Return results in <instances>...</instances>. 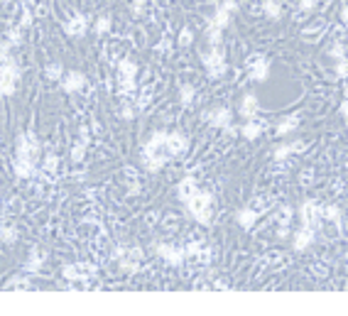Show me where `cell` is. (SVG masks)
Instances as JSON below:
<instances>
[{"label":"cell","mask_w":348,"mask_h":316,"mask_svg":"<svg viewBox=\"0 0 348 316\" xmlns=\"http://www.w3.org/2000/svg\"><path fill=\"white\" fill-rule=\"evenodd\" d=\"M211 206H213V194L211 191H196L192 198L184 201V208L187 213L199 223V226H211L213 223V216H211Z\"/></svg>","instance_id":"6da1fadb"},{"label":"cell","mask_w":348,"mask_h":316,"mask_svg":"<svg viewBox=\"0 0 348 316\" xmlns=\"http://www.w3.org/2000/svg\"><path fill=\"white\" fill-rule=\"evenodd\" d=\"M201 64L209 74V79H223L226 71H228V64H226V54L221 47H211L209 52L201 54Z\"/></svg>","instance_id":"7a4b0ae2"},{"label":"cell","mask_w":348,"mask_h":316,"mask_svg":"<svg viewBox=\"0 0 348 316\" xmlns=\"http://www.w3.org/2000/svg\"><path fill=\"white\" fill-rule=\"evenodd\" d=\"M299 221H302L304 226H311V228L319 231V226H321V221H324V206H321L319 201H314V198L302 201V206H299Z\"/></svg>","instance_id":"3957f363"},{"label":"cell","mask_w":348,"mask_h":316,"mask_svg":"<svg viewBox=\"0 0 348 316\" xmlns=\"http://www.w3.org/2000/svg\"><path fill=\"white\" fill-rule=\"evenodd\" d=\"M204 120H206L211 127L228 130V127L233 125V113H231V108H228V106H216V108L204 111Z\"/></svg>","instance_id":"277c9868"},{"label":"cell","mask_w":348,"mask_h":316,"mask_svg":"<svg viewBox=\"0 0 348 316\" xmlns=\"http://www.w3.org/2000/svg\"><path fill=\"white\" fill-rule=\"evenodd\" d=\"M39 152H42V142H39L32 132L17 135V157H30V159L37 162Z\"/></svg>","instance_id":"5b68a950"},{"label":"cell","mask_w":348,"mask_h":316,"mask_svg":"<svg viewBox=\"0 0 348 316\" xmlns=\"http://www.w3.org/2000/svg\"><path fill=\"white\" fill-rule=\"evenodd\" d=\"M314 240H316V228L302 223V226L292 233V250H294V253H304V250H309V248L314 245Z\"/></svg>","instance_id":"8992f818"},{"label":"cell","mask_w":348,"mask_h":316,"mask_svg":"<svg viewBox=\"0 0 348 316\" xmlns=\"http://www.w3.org/2000/svg\"><path fill=\"white\" fill-rule=\"evenodd\" d=\"M157 255H159L169 267H182L184 260H187L184 245H172V243H159V245H157Z\"/></svg>","instance_id":"52a82bcc"},{"label":"cell","mask_w":348,"mask_h":316,"mask_svg":"<svg viewBox=\"0 0 348 316\" xmlns=\"http://www.w3.org/2000/svg\"><path fill=\"white\" fill-rule=\"evenodd\" d=\"M93 272H96V267L88 265V262H76V265H64L62 267V275L69 282H86V279L93 277Z\"/></svg>","instance_id":"ba28073f"},{"label":"cell","mask_w":348,"mask_h":316,"mask_svg":"<svg viewBox=\"0 0 348 316\" xmlns=\"http://www.w3.org/2000/svg\"><path fill=\"white\" fill-rule=\"evenodd\" d=\"M304 150H307V145H304L302 140L279 142L277 147L272 150V159H275V162H287L289 157H294V155H299V152H304Z\"/></svg>","instance_id":"9c48e42d"},{"label":"cell","mask_w":348,"mask_h":316,"mask_svg":"<svg viewBox=\"0 0 348 316\" xmlns=\"http://www.w3.org/2000/svg\"><path fill=\"white\" fill-rule=\"evenodd\" d=\"M164 150H167L169 157H182V155L189 150V137H187L184 132H167Z\"/></svg>","instance_id":"30bf717a"},{"label":"cell","mask_w":348,"mask_h":316,"mask_svg":"<svg viewBox=\"0 0 348 316\" xmlns=\"http://www.w3.org/2000/svg\"><path fill=\"white\" fill-rule=\"evenodd\" d=\"M142 157H140V162H142V167L147 169V172H159V169H164V164L172 159L169 155H167V150H162V152H140Z\"/></svg>","instance_id":"8fae6325"},{"label":"cell","mask_w":348,"mask_h":316,"mask_svg":"<svg viewBox=\"0 0 348 316\" xmlns=\"http://www.w3.org/2000/svg\"><path fill=\"white\" fill-rule=\"evenodd\" d=\"M64 32H67L69 37L81 40V37L88 32V17H86L83 12H76V15H71L69 20L64 22Z\"/></svg>","instance_id":"7c38bea8"},{"label":"cell","mask_w":348,"mask_h":316,"mask_svg":"<svg viewBox=\"0 0 348 316\" xmlns=\"http://www.w3.org/2000/svg\"><path fill=\"white\" fill-rule=\"evenodd\" d=\"M86 86V76L81 74V71H67L64 76H62V91L64 93H78L81 88Z\"/></svg>","instance_id":"4fadbf2b"},{"label":"cell","mask_w":348,"mask_h":316,"mask_svg":"<svg viewBox=\"0 0 348 316\" xmlns=\"http://www.w3.org/2000/svg\"><path fill=\"white\" fill-rule=\"evenodd\" d=\"M238 113H240L245 120L258 118V113H260V101H258V96H255V93H245V96L240 98V103H238Z\"/></svg>","instance_id":"5bb4252c"},{"label":"cell","mask_w":348,"mask_h":316,"mask_svg":"<svg viewBox=\"0 0 348 316\" xmlns=\"http://www.w3.org/2000/svg\"><path fill=\"white\" fill-rule=\"evenodd\" d=\"M265 130H268V123H265L263 118H250V120H245L243 125L238 127V132H240L245 140H258Z\"/></svg>","instance_id":"9a60e30c"},{"label":"cell","mask_w":348,"mask_h":316,"mask_svg":"<svg viewBox=\"0 0 348 316\" xmlns=\"http://www.w3.org/2000/svg\"><path fill=\"white\" fill-rule=\"evenodd\" d=\"M12 167H15V174L20 179H32L37 174V162L30 159V157H15V164Z\"/></svg>","instance_id":"2e32d148"},{"label":"cell","mask_w":348,"mask_h":316,"mask_svg":"<svg viewBox=\"0 0 348 316\" xmlns=\"http://www.w3.org/2000/svg\"><path fill=\"white\" fill-rule=\"evenodd\" d=\"M324 221L331 223L336 233H344V211L336 203H326L324 206Z\"/></svg>","instance_id":"e0dca14e"},{"label":"cell","mask_w":348,"mask_h":316,"mask_svg":"<svg viewBox=\"0 0 348 316\" xmlns=\"http://www.w3.org/2000/svg\"><path fill=\"white\" fill-rule=\"evenodd\" d=\"M299 123H302V116H299V113L284 116L277 123V127H275V135H277V137H287V135H292V132L299 127Z\"/></svg>","instance_id":"ac0fdd59"},{"label":"cell","mask_w":348,"mask_h":316,"mask_svg":"<svg viewBox=\"0 0 348 316\" xmlns=\"http://www.w3.org/2000/svg\"><path fill=\"white\" fill-rule=\"evenodd\" d=\"M235 223H238L243 231H253V226L258 223V208H253V206L240 208V211L235 213Z\"/></svg>","instance_id":"d6986e66"},{"label":"cell","mask_w":348,"mask_h":316,"mask_svg":"<svg viewBox=\"0 0 348 316\" xmlns=\"http://www.w3.org/2000/svg\"><path fill=\"white\" fill-rule=\"evenodd\" d=\"M167 142V130H155L150 135V140L142 145V152H162Z\"/></svg>","instance_id":"ffe728a7"},{"label":"cell","mask_w":348,"mask_h":316,"mask_svg":"<svg viewBox=\"0 0 348 316\" xmlns=\"http://www.w3.org/2000/svg\"><path fill=\"white\" fill-rule=\"evenodd\" d=\"M268 76H270V59H263L260 64H255V66L248 69V79L255 81V83H265Z\"/></svg>","instance_id":"44dd1931"},{"label":"cell","mask_w":348,"mask_h":316,"mask_svg":"<svg viewBox=\"0 0 348 316\" xmlns=\"http://www.w3.org/2000/svg\"><path fill=\"white\" fill-rule=\"evenodd\" d=\"M196 191H199V187H196V179H194V177H184V179L177 184V198L184 203V201H187V198H192Z\"/></svg>","instance_id":"7402d4cb"},{"label":"cell","mask_w":348,"mask_h":316,"mask_svg":"<svg viewBox=\"0 0 348 316\" xmlns=\"http://www.w3.org/2000/svg\"><path fill=\"white\" fill-rule=\"evenodd\" d=\"M44 260H47V255L42 253V250H37V248H35V250L30 253V257L25 260V267H22V270H25L27 275H37V272L42 270Z\"/></svg>","instance_id":"603a6c76"},{"label":"cell","mask_w":348,"mask_h":316,"mask_svg":"<svg viewBox=\"0 0 348 316\" xmlns=\"http://www.w3.org/2000/svg\"><path fill=\"white\" fill-rule=\"evenodd\" d=\"M231 17H233V12H228L223 5H218V7L213 10V15H211L209 25L211 27H218V30H226V27L231 25Z\"/></svg>","instance_id":"cb8c5ba5"},{"label":"cell","mask_w":348,"mask_h":316,"mask_svg":"<svg viewBox=\"0 0 348 316\" xmlns=\"http://www.w3.org/2000/svg\"><path fill=\"white\" fill-rule=\"evenodd\" d=\"M179 103L184 108H194V103H196V88H194V83H182L179 86Z\"/></svg>","instance_id":"d4e9b609"},{"label":"cell","mask_w":348,"mask_h":316,"mask_svg":"<svg viewBox=\"0 0 348 316\" xmlns=\"http://www.w3.org/2000/svg\"><path fill=\"white\" fill-rule=\"evenodd\" d=\"M263 15L268 17V20H282V2L279 0H263Z\"/></svg>","instance_id":"484cf974"},{"label":"cell","mask_w":348,"mask_h":316,"mask_svg":"<svg viewBox=\"0 0 348 316\" xmlns=\"http://www.w3.org/2000/svg\"><path fill=\"white\" fill-rule=\"evenodd\" d=\"M138 76V64L133 59H120L118 62V79H135Z\"/></svg>","instance_id":"4316f807"},{"label":"cell","mask_w":348,"mask_h":316,"mask_svg":"<svg viewBox=\"0 0 348 316\" xmlns=\"http://www.w3.org/2000/svg\"><path fill=\"white\" fill-rule=\"evenodd\" d=\"M42 172H47V174H57V169H59V157L54 155V152H47L44 157H42V167H39Z\"/></svg>","instance_id":"83f0119b"},{"label":"cell","mask_w":348,"mask_h":316,"mask_svg":"<svg viewBox=\"0 0 348 316\" xmlns=\"http://www.w3.org/2000/svg\"><path fill=\"white\" fill-rule=\"evenodd\" d=\"M64 74H67V71H64L62 62H49L47 66H44V76H47L49 81H62Z\"/></svg>","instance_id":"f1b7e54d"},{"label":"cell","mask_w":348,"mask_h":316,"mask_svg":"<svg viewBox=\"0 0 348 316\" xmlns=\"http://www.w3.org/2000/svg\"><path fill=\"white\" fill-rule=\"evenodd\" d=\"M346 52H348V44L341 42V40H336V42L326 49V54H329L331 59H336V62H339V59H346Z\"/></svg>","instance_id":"f546056e"},{"label":"cell","mask_w":348,"mask_h":316,"mask_svg":"<svg viewBox=\"0 0 348 316\" xmlns=\"http://www.w3.org/2000/svg\"><path fill=\"white\" fill-rule=\"evenodd\" d=\"M7 289H30L32 284H30V279H27V275H15V277H10L7 279V284H5Z\"/></svg>","instance_id":"4dcf8cb0"},{"label":"cell","mask_w":348,"mask_h":316,"mask_svg":"<svg viewBox=\"0 0 348 316\" xmlns=\"http://www.w3.org/2000/svg\"><path fill=\"white\" fill-rule=\"evenodd\" d=\"M206 42H209V47H221V42H223V30H218V27H206Z\"/></svg>","instance_id":"1f68e13d"},{"label":"cell","mask_w":348,"mask_h":316,"mask_svg":"<svg viewBox=\"0 0 348 316\" xmlns=\"http://www.w3.org/2000/svg\"><path fill=\"white\" fill-rule=\"evenodd\" d=\"M111 27H113V20L108 17V15H101L98 20H96V25H93V30H96V35H108L111 32Z\"/></svg>","instance_id":"d6a6232c"},{"label":"cell","mask_w":348,"mask_h":316,"mask_svg":"<svg viewBox=\"0 0 348 316\" xmlns=\"http://www.w3.org/2000/svg\"><path fill=\"white\" fill-rule=\"evenodd\" d=\"M135 101L133 98H123V106H120V118L123 120H133L135 118Z\"/></svg>","instance_id":"836d02e7"},{"label":"cell","mask_w":348,"mask_h":316,"mask_svg":"<svg viewBox=\"0 0 348 316\" xmlns=\"http://www.w3.org/2000/svg\"><path fill=\"white\" fill-rule=\"evenodd\" d=\"M17 231L12 228V226H0V243H7V245H12V243H17Z\"/></svg>","instance_id":"e575fe53"},{"label":"cell","mask_w":348,"mask_h":316,"mask_svg":"<svg viewBox=\"0 0 348 316\" xmlns=\"http://www.w3.org/2000/svg\"><path fill=\"white\" fill-rule=\"evenodd\" d=\"M15 91H17V81L0 74V96H12Z\"/></svg>","instance_id":"d590c367"},{"label":"cell","mask_w":348,"mask_h":316,"mask_svg":"<svg viewBox=\"0 0 348 316\" xmlns=\"http://www.w3.org/2000/svg\"><path fill=\"white\" fill-rule=\"evenodd\" d=\"M177 44H179V47H184V49L194 44V32H192V27H182V30H179Z\"/></svg>","instance_id":"8d00e7d4"},{"label":"cell","mask_w":348,"mask_h":316,"mask_svg":"<svg viewBox=\"0 0 348 316\" xmlns=\"http://www.w3.org/2000/svg\"><path fill=\"white\" fill-rule=\"evenodd\" d=\"M292 216H294V208L292 206H279L275 218L279 221V226H292Z\"/></svg>","instance_id":"74e56055"},{"label":"cell","mask_w":348,"mask_h":316,"mask_svg":"<svg viewBox=\"0 0 348 316\" xmlns=\"http://www.w3.org/2000/svg\"><path fill=\"white\" fill-rule=\"evenodd\" d=\"M184 250H187V257H194V260H196V257H199V253L204 250V243H201L199 238H192V240L184 245Z\"/></svg>","instance_id":"f35d334b"},{"label":"cell","mask_w":348,"mask_h":316,"mask_svg":"<svg viewBox=\"0 0 348 316\" xmlns=\"http://www.w3.org/2000/svg\"><path fill=\"white\" fill-rule=\"evenodd\" d=\"M86 147H88V145L78 140V142L71 147V159H74V162H83V157H86Z\"/></svg>","instance_id":"ab89813d"},{"label":"cell","mask_w":348,"mask_h":316,"mask_svg":"<svg viewBox=\"0 0 348 316\" xmlns=\"http://www.w3.org/2000/svg\"><path fill=\"white\" fill-rule=\"evenodd\" d=\"M334 76H336V79H348V59H339V62H336Z\"/></svg>","instance_id":"60d3db41"},{"label":"cell","mask_w":348,"mask_h":316,"mask_svg":"<svg viewBox=\"0 0 348 316\" xmlns=\"http://www.w3.org/2000/svg\"><path fill=\"white\" fill-rule=\"evenodd\" d=\"M32 20H35L32 10H30V7H25V10H22V15H20V27H22V30L32 27Z\"/></svg>","instance_id":"b9f144b4"},{"label":"cell","mask_w":348,"mask_h":316,"mask_svg":"<svg viewBox=\"0 0 348 316\" xmlns=\"http://www.w3.org/2000/svg\"><path fill=\"white\" fill-rule=\"evenodd\" d=\"M7 42H10L12 47L22 44V27H15V30H10V32H7Z\"/></svg>","instance_id":"7bdbcfd3"},{"label":"cell","mask_w":348,"mask_h":316,"mask_svg":"<svg viewBox=\"0 0 348 316\" xmlns=\"http://www.w3.org/2000/svg\"><path fill=\"white\" fill-rule=\"evenodd\" d=\"M263 59H268V57H265V54H260V52H253V54H248V59H245V69H250V66L260 64Z\"/></svg>","instance_id":"ee69618b"},{"label":"cell","mask_w":348,"mask_h":316,"mask_svg":"<svg viewBox=\"0 0 348 316\" xmlns=\"http://www.w3.org/2000/svg\"><path fill=\"white\" fill-rule=\"evenodd\" d=\"M319 7V0H299V10L302 12H311Z\"/></svg>","instance_id":"f6af8a7d"},{"label":"cell","mask_w":348,"mask_h":316,"mask_svg":"<svg viewBox=\"0 0 348 316\" xmlns=\"http://www.w3.org/2000/svg\"><path fill=\"white\" fill-rule=\"evenodd\" d=\"M169 49H172V40H169V37H164L162 42L155 44V52H169Z\"/></svg>","instance_id":"bcb514c9"},{"label":"cell","mask_w":348,"mask_h":316,"mask_svg":"<svg viewBox=\"0 0 348 316\" xmlns=\"http://www.w3.org/2000/svg\"><path fill=\"white\" fill-rule=\"evenodd\" d=\"M128 255H130V257H135V260H140V262H142V257H145L142 248H138V245H130V248H128Z\"/></svg>","instance_id":"7dc6e473"},{"label":"cell","mask_w":348,"mask_h":316,"mask_svg":"<svg viewBox=\"0 0 348 316\" xmlns=\"http://www.w3.org/2000/svg\"><path fill=\"white\" fill-rule=\"evenodd\" d=\"M221 5H223L228 12H233V15L238 12V2H235V0H221Z\"/></svg>","instance_id":"c3c4849f"},{"label":"cell","mask_w":348,"mask_h":316,"mask_svg":"<svg viewBox=\"0 0 348 316\" xmlns=\"http://www.w3.org/2000/svg\"><path fill=\"white\" fill-rule=\"evenodd\" d=\"M88 135H91V132H88V127H86V125L78 127V140H81V142H86V145H88V142H91V137H88Z\"/></svg>","instance_id":"681fc988"},{"label":"cell","mask_w":348,"mask_h":316,"mask_svg":"<svg viewBox=\"0 0 348 316\" xmlns=\"http://www.w3.org/2000/svg\"><path fill=\"white\" fill-rule=\"evenodd\" d=\"M145 2H147V0H133V12H135L138 17L145 12Z\"/></svg>","instance_id":"f907efd6"},{"label":"cell","mask_w":348,"mask_h":316,"mask_svg":"<svg viewBox=\"0 0 348 316\" xmlns=\"http://www.w3.org/2000/svg\"><path fill=\"white\" fill-rule=\"evenodd\" d=\"M339 113L344 116V120L348 123V86H346V98H344V103H341V108H339Z\"/></svg>","instance_id":"816d5d0a"},{"label":"cell","mask_w":348,"mask_h":316,"mask_svg":"<svg viewBox=\"0 0 348 316\" xmlns=\"http://www.w3.org/2000/svg\"><path fill=\"white\" fill-rule=\"evenodd\" d=\"M341 22H344V25L348 27V5L344 7V10H341Z\"/></svg>","instance_id":"f5cc1de1"},{"label":"cell","mask_w":348,"mask_h":316,"mask_svg":"<svg viewBox=\"0 0 348 316\" xmlns=\"http://www.w3.org/2000/svg\"><path fill=\"white\" fill-rule=\"evenodd\" d=\"M22 5H25V7H32V5H35V0H22Z\"/></svg>","instance_id":"db71d44e"},{"label":"cell","mask_w":348,"mask_h":316,"mask_svg":"<svg viewBox=\"0 0 348 316\" xmlns=\"http://www.w3.org/2000/svg\"><path fill=\"white\" fill-rule=\"evenodd\" d=\"M346 44H348V42H346Z\"/></svg>","instance_id":"11a10c76"}]
</instances>
